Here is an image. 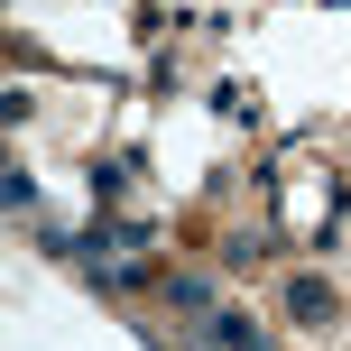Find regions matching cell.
<instances>
[{
  "mask_svg": "<svg viewBox=\"0 0 351 351\" xmlns=\"http://www.w3.org/2000/svg\"><path fill=\"white\" fill-rule=\"evenodd\" d=\"M287 315L296 324H333V287L324 278H287Z\"/></svg>",
  "mask_w": 351,
  "mask_h": 351,
  "instance_id": "obj_1",
  "label": "cell"
},
{
  "mask_svg": "<svg viewBox=\"0 0 351 351\" xmlns=\"http://www.w3.org/2000/svg\"><path fill=\"white\" fill-rule=\"evenodd\" d=\"M213 342H222V351H259V333H250V315H213Z\"/></svg>",
  "mask_w": 351,
  "mask_h": 351,
  "instance_id": "obj_2",
  "label": "cell"
}]
</instances>
